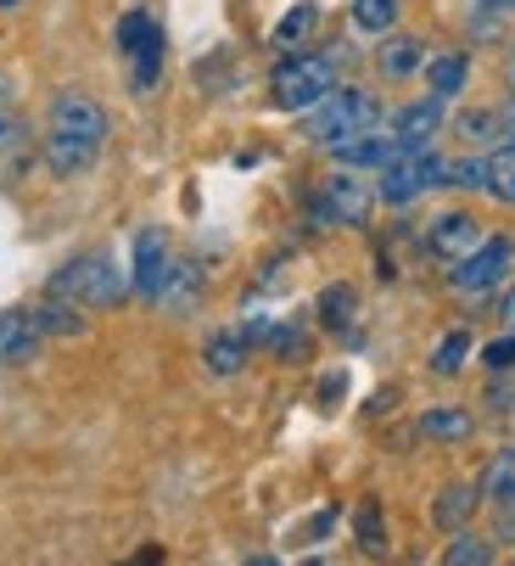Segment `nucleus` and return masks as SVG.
I'll return each instance as SVG.
<instances>
[{
  "instance_id": "f704fd0d",
  "label": "nucleus",
  "mask_w": 515,
  "mask_h": 566,
  "mask_svg": "<svg viewBox=\"0 0 515 566\" xmlns=\"http://www.w3.org/2000/svg\"><path fill=\"white\" fill-rule=\"evenodd\" d=\"M0 7H12V0H0Z\"/></svg>"
},
{
  "instance_id": "ddd939ff",
  "label": "nucleus",
  "mask_w": 515,
  "mask_h": 566,
  "mask_svg": "<svg viewBox=\"0 0 515 566\" xmlns=\"http://www.w3.org/2000/svg\"><path fill=\"white\" fill-rule=\"evenodd\" d=\"M476 505H482L476 482H449V489L438 494V505H432V522H438L443 533H460V527L476 516Z\"/></svg>"
},
{
  "instance_id": "5701e85b",
  "label": "nucleus",
  "mask_w": 515,
  "mask_h": 566,
  "mask_svg": "<svg viewBox=\"0 0 515 566\" xmlns=\"http://www.w3.org/2000/svg\"><path fill=\"white\" fill-rule=\"evenodd\" d=\"M465 359H471V332H449V337L438 343V354H432V370H438V376H460Z\"/></svg>"
},
{
  "instance_id": "423d86ee",
  "label": "nucleus",
  "mask_w": 515,
  "mask_h": 566,
  "mask_svg": "<svg viewBox=\"0 0 515 566\" xmlns=\"http://www.w3.org/2000/svg\"><path fill=\"white\" fill-rule=\"evenodd\" d=\"M118 51L129 56V85H135V91H151L157 73H162V23H157L146 7L124 12V23H118Z\"/></svg>"
},
{
  "instance_id": "6e6552de",
  "label": "nucleus",
  "mask_w": 515,
  "mask_h": 566,
  "mask_svg": "<svg viewBox=\"0 0 515 566\" xmlns=\"http://www.w3.org/2000/svg\"><path fill=\"white\" fill-rule=\"evenodd\" d=\"M168 275H175V253H168V235L162 230H140L135 235V270H129V286L140 297H162Z\"/></svg>"
},
{
  "instance_id": "0eeeda50",
  "label": "nucleus",
  "mask_w": 515,
  "mask_h": 566,
  "mask_svg": "<svg viewBox=\"0 0 515 566\" xmlns=\"http://www.w3.org/2000/svg\"><path fill=\"white\" fill-rule=\"evenodd\" d=\"M509 259H515V241H504V235H482V248H471L465 259H454V275H449V286L454 292H487V286H498V275L509 270Z\"/></svg>"
},
{
  "instance_id": "473e14b6",
  "label": "nucleus",
  "mask_w": 515,
  "mask_h": 566,
  "mask_svg": "<svg viewBox=\"0 0 515 566\" xmlns=\"http://www.w3.org/2000/svg\"><path fill=\"white\" fill-rule=\"evenodd\" d=\"M509 85H515V51H509Z\"/></svg>"
},
{
  "instance_id": "7ed1b4c3",
  "label": "nucleus",
  "mask_w": 515,
  "mask_h": 566,
  "mask_svg": "<svg viewBox=\"0 0 515 566\" xmlns=\"http://www.w3.org/2000/svg\"><path fill=\"white\" fill-rule=\"evenodd\" d=\"M381 124V102L370 96V91H325L314 107H308V140H325V146H336V140H348V135H359V129H376Z\"/></svg>"
},
{
  "instance_id": "393cba45",
  "label": "nucleus",
  "mask_w": 515,
  "mask_h": 566,
  "mask_svg": "<svg viewBox=\"0 0 515 566\" xmlns=\"http://www.w3.org/2000/svg\"><path fill=\"white\" fill-rule=\"evenodd\" d=\"M443 560H449V566H487V560H493V544H482V538H471V533L460 527L454 544L443 549Z\"/></svg>"
},
{
  "instance_id": "39448f33",
  "label": "nucleus",
  "mask_w": 515,
  "mask_h": 566,
  "mask_svg": "<svg viewBox=\"0 0 515 566\" xmlns=\"http://www.w3.org/2000/svg\"><path fill=\"white\" fill-rule=\"evenodd\" d=\"M51 292H56V297H73V303H91V308H107V303H118V297L129 292V281L113 270L107 253H91V259H73V264L51 281Z\"/></svg>"
},
{
  "instance_id": "f8f14e48",
  "label": "nucleus",
  "mask_w": 515,
  "mask_h": 566,
  "mask_svg": "<svg viewBox=\"0 0 515 566\" xmlns=\"http://www.w3.org/2000/svg\"><path fill=\"white\" fill-rule=\"evenodd\" d=\"M443 129V96H425V102H409L398 118H392V135L403 140V146H425Z\"/></svg>"
},
{
  "instance_id": "f257e3e1",
  "label": "nucleus",
  "mask_w": 515,
  "mask_h": 566,
  "mask_svg": "<svg viewBox=\"0 0 515 566\" xmlns=\"http://www.w3.org/2000/svg\"><path fill=\"white\" fill-rule=\"evenodd\" d=\"M107 146V107L84 91H62L51 102V129H45V169L73 180L84 169H96V157Z\"/></svg>"
},
{
  "instance_id": "c9c22d12",
  "label": "nucleus",
  "mask_w": 515,
  "mask_h": 566,
  "mask_svg": "<svg viewBox=\"0 0 515 566\" xmlns=\"http://www.w3.org/2000/svg\"><path fill=\"white\" fill-rule=\"evenodd\" d=\"M0 365H7V354H0Z\"/></svg>"
},
{
  "instance_id": "7c9ffc66",
  "label": "nucleus",
  "mask_w": 515,
  "mask_h": 566,
  "mask_svg": "<svg viewBox=\"0 0 515 566\" xmlns=\"http://www.w3.org/2000/svg\"><path fill=\"white\" fill-rule=\"evenodd\" d=\"M498 544H515V500L498 505Z\"/></svg>"
},
{
  "instance_id": "cd10ccee",
  "label": "nucleus",
  "mask_w": 515,
  "mask_h": 566,
  "mask_svg": "<svg viewBox=\"0 0 515 566\" xmlns=\"http://www.w3.org/2000/svg\"><path fill=\"white\" fill-rule=\"evenodd\" d=\"M482 365H487L493 376H509V370H515V332H504V337H493V343L482 348Z\"/></svg>"
},
{
  "instance_id": "1a4fd4ad",
  "label": "nucleus",
  "mask_w": 515,
  "mask_h": 566,
  "mask_svg": "<svg viewBox=\"0 0 515 566\" xmlns=\"http://www.w3.org/2000/svg\"><path fill=\"white\" fill-rule=\"evenodd\" d=\"M330 151H336V164H341V169H387L392 157L403 151V140H398V135L359 129V135H348V140H336Z\"/></svg>"
},
{
  "instance_id": "4be33fe9",
  "label": "nucleus",
  "mask_w": 515,
  "mask_h": 566,
  "mask_svg": "<svg viewBox=\"0 0 515 566\" xmlns=\"http://www.w3.org/2000/svg\"><path fill=\"white\" fill-rule=\"evenodd\" d=\"M246 365V337H213L208 343V370L213 376H235Z\"/></svg>"
},
{
  "instance_id": "9b49d317",
  "label": "nucleus",
  "mask_w": 515,
  "mask_h": 566,
  "mask_svg": "<svg viewBox=\"0 0 515 566\" xmlns=\"http://www.w3.org/2000/svg\"><path fill=\"white\" fill-rule=\"evenodd\" d=\"M319 213L336 219V224H365V213H370V191H365L359 180H348V175H336V180L319 186Z\"/></svg>"
},
{
  "instance_id": "bb28decb",
  "label": "nucleus",
  "mask_w": 515,
  "mask_h": 566,
  "mask_svg": "<svg viewBox=\"0 0 515 566\" xmlns=\"http://www.w3.org/2000/svg\"><path fill=\"white\" fill-rule=\"evenodd\" d=\"M454 129H460V140H493V135H504V113H465Z\"/></svg>"
},
{
  "instance_id": "9d476101",
  "label": "nucleus",
  "mask_w": 515,
  "mask_h": 566,
  "mask_svg": "<svg viewBox=\"0 0 515 566\" xmlns=\"http://www.w3.org/2000/svg\"><path fill=\"white\" fill-rule=\"evenodd\" d=\"M425 248H432V259H465L471 248H482V224L471 219V213H443L438 224H432V235H425Z\"/></svg>"
},
{
  "instance_id": "4468645a",
  "label": "nucleus",
  "mask_w": 515,
  "mask_h": 566,
  "mask_svg": "<svg viewBox=\"0 0 515 566\" xmlns=\"http://www.w3.org/2000/svg\"><path fill=\"white\" fill-rule=\"evenodd\" d=\"M34 348H40V326H34V314H23V308H7V314H0V354H7V365L34 359Z\"/></svg>"
},
{
  "instance_id": "b1692460",
  "label": "nucleus",
  "mask_w": 515,
  "mask_h": 566,
  "mask_svg": "<svg viewBox=\"0 0 515 566\" xmlns=\"http://www.w3.org/2000/svg\"><path fill=\"white\" fill-rule=\"evenodd\" d=\"M34 326H40V337H78V332H84V319H78V308L51 303V308L34 314Z\"/></svg>"
},
{
  "instance_id": "f3484780",
  "label": "nucleus",
  "mask_w": 515,
  "mask_h": 566,
  "mask_svg": "<svg viewBox=\"0 0 515 566\" xmlns=\"http://www.w3.org/2000/svg\"><path fill=\"white\" fill-rule=\"evenodd\" d=\"M482 500L487 505H509L515 500V449H498L493 460H487V471H482Z\"/></svg>"
},
{
  "instance_id": "20e7f679",
  "label": "nucleus",
  "mask_w": 515,
  "mask_h": 566,
  "mask_svg": "<svg viewBox=\"0 0 515 566\" xmlns=\"http://www.w3.org/2000/svg\"><path fill=\"white\" fill-rule=\"evenodd\" d=\"M336 85V62L330 56H286L270 78V96L281 113H308L325 91Z\"/></svg>"
},
{
  "instance_id": "a878e982",
  "label": "nucleus",
  "mask_w": 515,
  "mask_h": 566,
  "mask_svg": "<svg viewBox=\"0 0 515 566\" xmlns=\"http://www.w3.org/2000/svg\"><path fill=\"white\" fill-rule=\"evenodd\" d=\"M314 23H319V7H292V12L275 23V40H281V45H297Z\"/></svg>"
},
{
  "instance_id": "72a5a7b5",
  "label": "nucleus",
  "mask_w": 515,
  "mask_h": 566,
  "mask_svg": "<svg viewBox=\"0 0 515 566\" xmlns=\"http://www.w3.org/2000/svg\"><path fill=\"white\" fill-rule=\"evenodd\" d=\"M493 7H515V0H493Z\"/></svg>"
},
{
  "instance_id": "2f4dec72",
  "label": "nucleus",
  "mask_w": 515,
  "mask_h": 566,
  "mask_svg": "<svg viewBox=\"0 0 515 566\" xmlns=\"http://www.w3.org/2000/svg\"><path fill=\"white\" fill-rule=\"evenodd\" d=\"M504 332H515V286H509V297H504Z\"/></svg>"
},
{
  "instance_id": "aec40b11",
  "label": "nucleus",
  "mask_w": 515,
  "mask_h": 566,
  "mask_svg": "<svg viewBox=\"0 0 515 566\" xmlns=\"http://www.w3.org/2000/svg\"><path fill=\"white\" fill-rule=\"evenodd\" d=\"M359 314V297H354V286H330L325 297H319V319L330 332H348V319Z\"/></svg>"
},
{
  "instance_id": "c756f323",
  "label": "nucleus",
  "mask_w": 515,
  "mask_h": 566,
  "mask_svg": "<svg viewBox=\"0 0 515 566\" xmlns=\"http://www.w3.org/2000/svg\"><path fill=\"white\" fill-rule=\"evenodd\" d=\"M449 186H460V191H482V157H465V164H449Z\"/></svg>"
},
{
  "instance_id": "6ab92c4d",
  "label": "nucleus",
  "mask_w": 515,
  "mask_h": 566,
  "mask_svg": "<svg viewBox=\"0 0 515 566\" xmlns=\"http://www.w3.org/2000/svg\"><path fill=\"white\" fill-rule=\"evenodd\" d=\"M420 51H425V45L409 40V34H403V40H387V45H381V73H387V78H409V73H420V62H425Z\"/></svg>"
},
{
  "instance_id": "c85d7f7f",
  "label": "nucleus",
  "mask_w": 515,
  "mask_h": 566,
  "mask_svg": "<svg viewBox=\"0 0 515 566\" xmlns=\"http://www.w3.org/2000/svg\"><path fill=\"white\" fill-rule=\"evenodd\" d=\"M359 544H365L370 555H381V549H387V533H381V505H365V511H359Z\"/></svg>"
},
{
  "instance_id": "412c9836",
  "label": "nucleus",
  "mask_w": 515,
  "mask_h": 566,
  "mask_svg": "<svg viewBox=\"0 0 515 566\" xmlns=\"http://www.w3.org/2000/svg\"><path fill=\"white\" fill-rule=\"evenodd\" d=\"M392 23H398V0H354V29L387 34Z\"/></svg>"
},
{
  "instance_id": "a211bd4d",
  "label": "nucleus",
  "mask_w": 515,
  "mask_h": 566,
  "mask_svg": "<svg viewBox=\"0 0 515 566\" xmlns=\"http://www.w3.org/2000/svg\"><path fill=\"white\" fill-rule=\"evenodd\" d=\"M425 78H432V96H460L465 91V78H471V62L465 51H443L425 62Z\"/></svg>"
},
{
  "instance_id": "dca6fc26",
  "label": "nucleus",
  "mask_w": 515,
  "mask_h": 566,
  "mask_svg": "<svg viewBox=\"0 0 515 566\" xmlns=\"http://www.w3.org/2000/svg\"><path fill=\"white\" fill-rule=\"evenodd\" d=\"M482 191L498 202H515V140H504L498 151L482 157Z\"/></svg>"
},
{
  "instance_id": "f03ea898",
  "label": "nucleus",
  "mask_w": 515,
  "mask_h": 566,
  "mask_svg": "<svg viewBox=\"0 0 515 566\" xmlns=\"http://www.w3.org/2000/svg\"><path fill=\"white\" fill-rule=\"evenodd\" d=\"M438 186H449V164H443V157H438L432 146H403L392 164L381 169L376 197H381L387 208H409L414 197L438 191Z\"/></svg>"
},
{
  "instance_id": "2eb2a0df",
  "label": "nucleus",
  "mask_w": 515,
  "mask_h": 566,
  "mask_svg": "<svg viewBox=\"0 0 515 566\" xmlns=\"http://www.w3.org/2000/svg\"><path fill=\"white\" fill-rule=\"evenodd\" d=\"M420 432L438 438V443H465L476 432V421H471V410H460V403H438V410L420 416Z\"/></svg>"
}]
</instances>
